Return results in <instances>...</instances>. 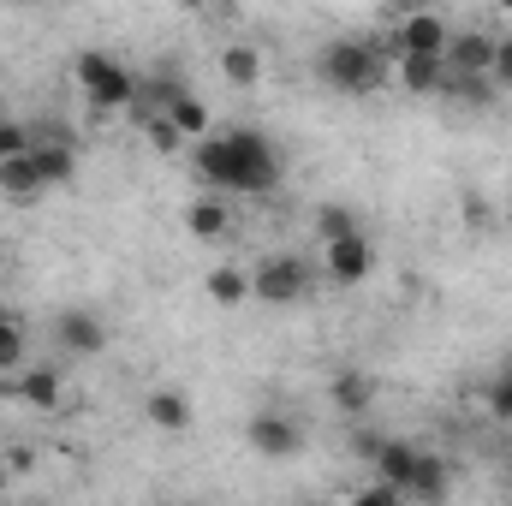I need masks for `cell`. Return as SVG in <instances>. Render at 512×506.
<instances>
[{"label": "cell", "mask_w": 512, "mask_h": 506, "mask_svg": "<svg viewBox=\"0 0 512 506\" xmlns=\"http://www.w3.org/2000/svg\"><path fill=\"white\" fill-rule=\"evenodd\" d=\"M143 137H149V149H161V155H173V149L185 143V131L173 126V114H167V108H155V114L143 120Z\"/></svg>", "instance_id": "603a6c76"}, {"label": "cell", "mask_w": 512, "mask_h": 506, "mask_svg": "<svg viewBox=\"0 0 512 506\" xmlns=\"http://www.w3.org/2000/svg\"><path fill=\"white\" fill-rule=\"evenodd\" d=\"M209 298L215 304H245L251 298V274H239V268H209Z\"/></svg>", "instance_id": "7402d4cb"}, {"label": "cell", "mask_w": 512, "mask_h": 506, "mask_svg": "<svg viewBox=\"0 0 512 506\" xmlns=\"http://www.w3.org/2000/svg\"><path fill=\"white\" fill-rule=\"evenodd\" d=\"M12 399H24L36 411H54L60 405V364H24L12 376Z\"/></svg>", "instance_id": "30bf717a"}, {"label": "cell", "mask_w": 512, "mask_h": 506, "mask_svg": "<svg viewBox=\"0 0 512 506\" xmlns=\"http://www.w3.org/2000/svg\"><path fill=\"white\" fill-rule=\"evenodd\" d=\"M322 268H328L334 286H358V280H370V268H376V245H370L364 233H340V239H328Z\"/></svg>", "instance_id": "5b68a950"}, {"label": "cell", "mask_w": 512, "mask_h": 506, "mask_svg": "<svg viewBox=\"0 0 512 506\" xmlns=\"http://www.w3.org/2000/svg\"><path fill=\"white\" fill-rule=\"evenodd\" d=\"M316 233H322V239H340V233H358V215H352L346 203H322V209H316Z\"/></svg>", "instance_id": "cb8c5ba5"}, {"label": "cell", "mask_w": 512, "mask_h": 506, "mask_svg": "<svg viewBox=\"0 0 512 506\" xmlns=\"http://www.w3.org/2000/svg\"><path fill=\"white\" fill-rule=\"evenodd\" d=\"M30 465H36V453H30V447H12V453H6V471H18V477H24Z\"/></svg>", "instance_id": "f1b7e54d"}, {"label": "cell", "mask_w": 512, "mask_h": 506, "mask_svg": "<svg viewBox=\"0 0 512 506\" xmlns=\"http://www.w3.org/2000/svg\"><path fill=\"white\" fill-rule=\"evenodd\" d=\"M0 495H6V465H0Z\"/></svg>", "instance_id": "d6a6232c"}, {"label": "cell", "mask_w": 512, "mask_h": 506, "mask_svg": "<svg viewBox=\"0 0 512 506\" xmlns=\"http://www.w3.org/2000/svg\"><path fill=\"white\" fill-rule=\"evenodd\" d=\"M185 6H203V0H185Z\"/></svg>", "instance_id": "d590c367"}, {"label": "cell", "mask_w": 512, "mask_h": 506, "mask_svg": "<svg viewBox=\"0 0 512 506\" xmlns=\"http://www.w3.org/2000/svg\"><path fill=\"white\" fill-rule=\"evenodd\" d=\"M185 227H191L197 239H227V227H233V209H227L221 197H197V203L185 209Z\"/></svg>", "instance_id": "2e32d148"}, {"label": "cell", "mask_w": 512, "mask_h": 506, "mask_svg": "<svg viewBox=\"0 0 512 506\" xmlns=\"http://www.w3.org/2000/svg\"><path fill=\"white\" fill-rule=\"evenodd\" d=\"M393 66H399V84L411 90V96H441V84H447V54H393Z\"/></svg>", "instance_id": "9c48e42d"}, {"label": "cell", "mask_w": 512, "mask_h": 506, "mask_svg": "<svg viewBox=\"0 0 512 506\" xmlns=\"http://www.w3.org/2000/svg\"><path fill=\"white\" fill-rule=\"evenodd\" d=\"M221 78H227L233 90H251L256 78H262V54H256L251 42H233V48L221 54Z\"/></svg>", "instance_id": "ac0fdd59"}, {"label": "cell", "mask_w": 512, "mask_h": 506, "mask_svg": "<svg viewBox=\"0 0 512 506\" xmlns=\"http://www.w3.org/2000/svg\"><path fill=\"white\" fill-rule=\"evenodd\" d=\"M495 90H512V36H495V60H489Z\"/></svg>", "instance_id": "484cf974"}, {"label": "cell", "mask_w": 512, "mask_h": 506, "mask_svg": "<svg viewBox=\"0 0 512 506\" xmlns=\"http://www.w3.org/2000/svg\"><path fill=\"white\" fill-rule=\"evenodd\" d=\"M405 501V495H399V489H393V483H370V489H358V506H399Z\"/></svg>", "instance_id": "83f0119b"}, {"label": "cell", "mask_w": 512, "mask_h": 506, "mask_svg": "<svg viewBox=\"0 0 512 506\" xmlns=\"http://www.w3.org/2000/svg\"><path fill=\"white\" fill-rule=\"evenodd\" d=\"M24 149H30V126L0 120V161H6V155H24Z\"/></svg>", "instance_id": "4316f807"}, {"label": "cell", "mask_w": 512, "mask_h": 506, "mask_svg": "<svg viewBox=\"0 0 512 506\" xmlns=\"http://www.w3.org/2000/svg\"><path fill=\"white\" fill-rule=\"evenodd\" d=\"M36 191H48L42 173H36V155H30V149H24V155H6V161H0V197H18V203H24V197H36Z\"/></svg>", "instance_id": "9a60e30c"}, {"label": "cell", "mask_w": 512, "mask_h": 506, "mask_svg": "<svg viewBox=\"0 0 512 506\" xmlns=\"http://www.w3.org/2000/svg\"><path fill=\"white\" fill-rule=\"evenodd\" d=\"M370 465H376L387 483L405 495V483H411V465H417V447H411V441H382V453H376Z\"/></svg>", "instance_id": "d6986e66"}, {"label": "cell", "mask_w": 512, "mask_h": 506, "mask_svg": "<svg viewBox=\"0 0 512 506\" xmlns=\"http://www.w3.org/2000/svg\"><path fill=\"white\" fill-rule=\"evenodd\" d=\"M328 393H334V411H346V417H364L376 405V381L364 376V370H340Z\"/></svg>", "instance_id": "5bb4252c"}, {"label": "cell", "mask_w": 512, "mask_h": 506, "mask_svg": "<svg viewBox=\"0 0 512 506\" xmlns=\"http://www.w3.org/2000/svg\"><path fill=\"white\" fill-rule=\"evenodd\" d=\"M167 114H173V126L185 131V137H209V108H203L191 90H179V96L167 102Z\"/></svg>", "instance_id": "44dd1931"}, {"label": "cell", "mask_w": 512, "mask_h": 506, "mask_svg": "<svg viewBox=\"0 0 512 506\" xmlns=\"http://www.w3.org/2000/svg\"><path fill=\"white\" fill-rule=\"evenodd\" d=\"M251 298L262 304H304L310 298V268H304V256L280 251V256H262L251 274Z\"/></svg>", "instance_id": "277c9868"}, {"label": "cell", "mask_w": 512, "mask_h": 506, "mask_svg": "<svg viewBox=\"0 0 512 506\" xmlns=\"http://www.w3.org/2000/svg\"><path fill=\"white\" fill-rule=\"evenodd\" d=\"M453 489V471L441 453H423L417 447V465H411V483H405V501H441Z\"/></svg>", "instance_id": "7c38bea8"}, {"label": "cell", "mask_w": 512, "mask_h": 506, "mask_svg": "<svg viewBox=\"0 0 512 506\" xmlns=\"http://www.w3.org/2000/svg\"><path fill=\"white\" fill-rule=\"evenodd\" d=\"M197 179L215 185V191H251V197H268V191L280 185V149L251 126L209 131V137H197Z\"/></svg>", "instance_id": "6da1fadb"}, {"label": "cell", "mask_w": 512, "mask_h": 506, "mask_svg": "<svg viewBox=\"0 0 512 506\" xmlns=\"http://www.w3.org/2000/svg\"><path fill=\"white\" fill-rule=\"evenodd\" d=\"M483 405L495 411V423H512V358H507V370L489 381V393H483Z\"/></svg>", "instance_id": "d4e9b609"}, {"label": "cell", "mask_w": 512, "mask_h": 506, "mask_svg": "<svg viewBox=\"0 0 512 506\" xmlns=\"http://www.w3.org/2000/svg\"><path fill=\"white\" fill-rule=\"evenodd\" d=\"M316 78H322L334 96H376L387 78H393V60L382 54V42L340 36V42H328V48H322Z\"/></svg>", "instance_id": "7a4b0ae2"}, {"label": "cell", "mask_w": 512, "mask_h": 506, "mask_svg": "<svg viewBox=\"0 0 512 506\" xmlns=\"http://www.w3.org/2000/svg\"><path fill=\"white\" fill-rule=\"evenodd\" d=\"M352 447H358V459H376V453H382V435H358Z\"/></svg>", "instance_id": "f546056e"}, {"label": "cell", "mask_w": 512, "mask_h": 506, "mask_svg": "<svg viewBox=\"0 0 512 506\" xmlns=\"http://www.w3.org/2000/svg\"><path fill=\"white\" fill-rule=\"evenodd\" d=\"M495 36L489 30H453L447 36V72H489Z\"/></svg>", "instance_id": "8fae6325"}, {"label": "cell", "mask_w": 512, "mask_h": 506, "mask_svg": "<svg viewBox=\"0 0 512 506\" xmlns=\"http://www.w3.org/2000/svg\"><path fill=\"white\" fill-rule=\"evenodd\" d=\"M143 411H149V423H155V429H167V435L191 429V399H185L179 387H155V393L143 399Z\"/></svg>", "instance_id": "4fadbf2b"}, {"label": "cell", "mask_w": 512, "mask_h": 506, "mask_svg": "<svg viewBox=\"0 0 512 506\" xmlns=\"http://www.w3.org/2000/svg\"><path fill=\"white\" fill-rule=\"evenodd\" d=\"M489 6H495V12H507V18H512V0H489Z\"/></svg>", "instance_id": "1f68e13d"}, {"label": "cell", "mask_w": 512, "mask_h": 506, "mask_svg": "<svg viewBox=\"0 0 512 506\" xmlns=\"http://www.w3.org/2000/svg\"><path fill=\"white\" fill-rule=\"evenodd\" d=\"M387 12H399V18H405V12H423V6H429V0H382Z\"/></svg>", "instance_id": "4dcf8cb0"}, {"label": "cell", "mask_w": 512, "mask_h": 506, "mask_svg": "<svg viewBox=\"0 0 512 506\" xmlns=\"http://www.w3.org/2000/svg\"><path fill=\"white\" fill-rule=\"evenodd\" d=\"M507 495H512V471H507Z\"/></svg>", "instance_id": "e575fe53"}, {"label": "cell", "mask_w": 512, "mask_h": 506, "mask_svg": "<svg viewBox=\"0 0 512 506\" xmlns=\"http://www.w3.org/2000/svg\"><path fill=\"white\" fill-rule=\"evenodd\" d=\"M251 447L262 459H292L304 447V429L286 417V411H256L251 417Z\"/></svg>", "instance_id": "8992f818"}, {"label": "cell", "mask_w": 512, "mask_h": 506, "mask_svg": "<svg viewBox=\"0 0 512 506\" xmlns=\"http://www.w3.org/2000/svg\"><path fill=\"white\" fill-rule=\"evenodd\" d=\"M30 155H36V173H42V185H66V179H72V167H78L72 143H30Z\"/></svg>", "instance_id": "e0dca14e"}, {"label": "cell", "mask_w": 512, "mask_h": 506, "mask_svg": "<svg viewBox=\"0 0 512 506\" xmlns=\"http://www.w3.org/2000/svg\"><path fill=\"white\" fill-rule=\"evenodd\" d=\"M0 6H30V0H0Z\"/></svg>", "instance_id": "836d02e7"}, {"label": "cell", "mask_w": 512, "mask_h": 506, "mask_svg": "<svg viewBox=\"0 0 512 506\" xmlns=\"http://www.w3.org/2000/svg\"><path fill=\"white\" fill-rule=\"evenodd\" d=\"M72 78H78V90L90 96V108L96 114H108V108H126V102H137V78H131L126 60H114V54H102V48H84L78 54V66H72Z\"/></svg>", "instance_id": "3957f363"}, {"label": "cell", "mask_w": 512, "mask_h": 506, "mask_svg": "<svg viewBox=\"0 0 512 506\" xmlns=\"http://www.w3.org/2000/svg\"><path fill=\"white\" fill-rule=\"evenodd\" d=\"M18 370H24V322L0 310V376H18Z\"/></svg>", "instance_id": "ffe728a7"}, {"label": "cell", "mask_w": 512, "mask_h": 506, "mask_svg": "<svg viewBox=\"0 0 512 506\" xmlns=\"http://www.w3.org/2000/svg\"><path fill=\"white\" fill-rule=\"evenodd\" d=\"M54 340H60L66 358H96V352L108 346V328H102V316H90V310H66V316L54 322Z\"/></svg>", "instance_id": "52a82bcc"}, {"label": "cell", "mask_w": 512, "mask_h": 506, "mask_svg": "<svg viewBox=\"0 0 512 506\" xmlns=\"http://www.w3.org/2000/svg\"><path fill=\"white\" fill-rule=\"evenodd\" d=\"M393 36H399V54H405V48H411V54H447V36H453V30H447V18H435V12L423 6V12H405Z\"/></svg>", "instance_id": "ba28073f"}]
</instances>
